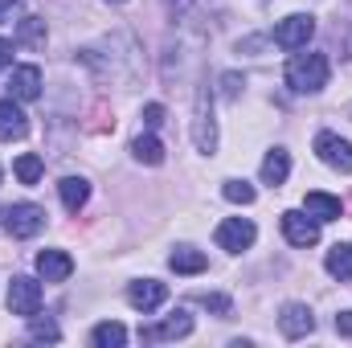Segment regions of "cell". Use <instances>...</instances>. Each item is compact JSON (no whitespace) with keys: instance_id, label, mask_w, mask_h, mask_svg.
<instances>
[{"instance_id":"obj_1","label":"cell","mask_w":352,"mask_h":348,"mask_svg":"<svg viewBox=\"0 0 352 348\" xmlns=\"http://www.w3.org/2000/svg\"><path fill=\"white\" fill-rule=\"evenodd\" d=\"M328 74H332V66H328L324 54H295V58L287 62V87L295 90V94H316V90H324L328 87Z\"/></svg>"},{"instance_id":"obj_2","label":"cell","mask_w":352,"mask_h":348,"mask_svg":"<svg viewBox=\"0 0 352 348\" xmlns=\"http://www.w3.org/2000/svg\"><path fill=\"white\" fill-rule=\"evenodd\" d=\"M8 312L12 316H37L41 312V283L37 279H29V274H12V283H8Z\"/></svg>"},{"instance_id":"obj_3","label":"cell","mask_w":352,"mask_h":348,"mask_svg":"<svg viewBox=\"0 0 352 348\" xmlns=\"http://www.w3.org/2000/svg\"><path fill=\"white\" fill-rule=\"evenodd\" d=\"M192 140L201 152H217V123H213V90L201 87L197 90V119H192Z\"/></svg>"},{"instance_id":"obj_4","label":"cell","mask_w":352,"mask_h":348,"mask_svg":"<svg viewBox=\"0 0 352 348\" xmlns=\"http://www.w3.org/2000/svg\"><path fill=\"white\" fill-rule=\"evenodd\" d=\"M311 33H316V21H311L307 12H291V17H283V21L274 25V45H283V50H303V45L311 41Z\"/></svg>"},{"instance_id":"obj_5","label":"cell","mask_w":352,"mask_h":348,"mask_svg":"<svg viewBox=\"0 0 352 348\" xmlns=\"http://www.w3.org/2000/svg\"><path fill=\"white\" fill-rule=\"evenodd\" d=\"M41 226H45V209H41V205H33V201L8 205V213H4V230H8L12 238H33Z\"/></svg>"},{"instance_id":"obj_6","label":"cell","mask_w":352,"mask_h":348,"mask_svg":"<svg viewBox=\"0 0 352 348\" xmlns=\"http://www.w3.org/2000/svg\"><path fill=\"white\" fill-rule=\"evenodd\" d=\"M254 238H258V230H254V221H250V217H226V221L217 226V246H221V250H230V254L250 250V246H254Z\"/></svg>"},{"instance_id":"obj_7","label":"cell","mask_w":352,"mask_h":348,"mask_svg":"<svg viewBox=\"0 0 352 348\" xmlns=\"http://www.w3.org/2000/svg\"><path fill=\"white\" fill-rule=\"evenodd\" d=\"M283 234H287L291 246L307 250V246L320 242V221H316L311 213H303V209H287V213H283Z\"/></svg>"},{"instance_id":"obj_8","label":"cell","mask_w":352,"mask_h":348,"mask_svg":"<svg viewBox=\"0 0 352 348\" xmlns=\"http://www.w3.org/2000/svg\"><path fill=\"white\" fill-rule=\"evenodd\" d=\"M316 156H320L328 168H336V173H352V144L340 140L336 131H320V135H316Z\"/></svg>"},{"instance_id":"obj_9","label":"cell","mask_w":352,"mask_h":348,"mask_svg":"<svg viewBox=\"0 0 352 348\" xmlns=\"http://www.w3.org/2000/svg\"><path fill=\"white\" fill-rule=\"evenodd\" d=\"M278 332H283L287 340H303V336H311V332H316V316H311V307H307V303H287V307L278 312Z\"/></svg>"},{"instance_id":"obj_10","label":"cell","mask_w":352,"mask_h":348,"mask_svg":"<svg viewBox=\"0 0 352 348\" xmlns=\"http://www.w3.org/2000/svg\"><path fill=\"white\" fill-rule=\"evenodd\" d=\"M164 299H168V287H164V283H156V279H140V283H131V287H127V303H131L135 312H144V316H148V312H156Z\"/></svg>"},{"instance_id":"obj_11","label":"cell","mask_w":352,"mask_h":348,"mask_svg":"<svg viewBox=\"0 0 352 348\" xmlns=\"http://www.w3.org/2000/svg\"><path fill=\"white\" fill-rule=\"evenodd\" d=\"M8 94H12L16 102L41 98V70H37V66H16L12 78H8Z\"/></svg>"},{"instance_id":"obj_12","label":"cell","mask_w":352,"mask_h":348,"mask_svg":"<svg viewBox=\"0 0 352 348\" xmlns=\"http://www.w3.org/2000/svg\"><path fill=\"white\" fill-rule=\"evenodd\" d=\"M37 274H41L45 283H66V279L74 274V259H70L66 250H41V254H37Z\"/></svg>"},{"instance_id":"obj_13","label":"cell","mask_w":352,"mask_h":348,"mask_svg":"<svg viewBox=\"0 0 352 348\" xmlns=\"http://www.w3.org/2000/svg\"><path fill=\"white\" fill-rule=\"evenodd\" d=\"M188 332H192V316L188 312H176V316H168L156 328H140V340H180Z\"/></svg>"},{"instance_id":"obj_14","label":"cell","mask_w":352,"mask_h":348,"mask_svg":"<svg viewBox=\"0 0 352 348\" xmlns=\"http://www.w3.org/2000/svg\"><path fill=\"white\" fill-rule=\"evenodd\" d=\"M29 131V115L16 107V98L0 102V140H21Z\"/></svg>"},{"instance_id":"obj_15","label":"cell","mask_w":352,"mask_h":348,"mask_svg":"<svg viewBox=\"0 0 352 348\" xmlns=\"http://www.w3.org/2000/svg\"><path fill=\"white\" fill-rule=\"evenodd\" d=\"M303 209H307L316 221H336V217L344 213L340 197H332V193H307V197H303Z\"/></svg>"},{"instance_id":"obj_16","label":"cell","mask_w":352,"mask_h":348,"mask_svg":"<svg viewBox=\"0 0 352 348\" xmlns=\"http://www.w3.org/2000/svg\"><path fill=\"white\" fill-rule=\"evenodd\" d=\"M168 266H173L176 274H201L209 266V259L201 250H192V246H176L173 254H168Z\"/></svg>"},{"instance_id":"obj_17","label":"cell","mask_w":352,"mask_h":348,"mask_svg":"<svg viewBox=\"0 0 352 348\" xmlns=\"http://www.w3.org/2000/svg\"><path fill=\"white\" fill-rule=\"evenodd\" d=\"M287 176H291V156H287L283 148L266 152V160H263V180H266V184H270V188H278Z\"/></svg>"},{"instance_id":"obj_18","label":"cell","mask_w":352,"mask_h":348,"mask_svg":"<svg viewBox=\"0 0 352 348\" xmlns=\"http://www.w3.org/2000/svg\"><path fill=\"white\" fill-rule=\"evenodd\" d=\"M58 193H62V205H66L70 213H78V209L87 205V197H90V184L82 180V176H66V180L58 184Z\"/></svg>"},{"instance_id":"obj_19","label":"cell","mask_w":352,"mask_h":348,"mask_svg":"<svg viewBox=\"0 0 352 348\" xmlns=\"http://www.w3.org/2000/svg\"><path fill=\"white\" fill-rule=\"evenodd\" d=\"M324 266H328V274H332V279L352 283V242H344V246H332Z\"/></svg>"},{"instance_id":"obj_20","label":"cell","mask_w":352,"mask_h":348,"mask_svg":"<svg viewBox=\"0 0 352 348\" xmlns=\"http://www.w3.org/2000/svg\"><path fill=\"white\" fill-rule=\"evenodd\" d=\"M131 152H135V160H140V164H152V168H156V164H164V144H160L156 135H140V140L131 144Z\"/></svg>"},{"instance_id":"obj_21","label":"cell","mask_w":352,"mask_h":348,"mask_svg":"<svg viewBox=\"0 0 352 348\" xmlns=\"http://www.w3.org/2000/svg\"><path fill=\"white\" fill-rule=\"evenodd\" d=\"M90 340L98 348H119V345H127V328L115 324V320H107V324H98V328L90 332Z\"/></svg>"},{"instance_id":"obj_22","label":"cell","mask_w":352,"mask_h":348,"mask_svg":"<svg viewBox=\"0 0 352 348\" xmlns=\"http://www.w3.org/2000/svg\"><path fill=\"white\" fill-rule=\"evenodd\" d=\"M16 41H25V45L41 50V45H45V21H41V17H25V21H21V29H16Z\"/></svg>"},{"instance_id":"obj_23","label":"cell","mask_w":352,"mask_h":348,"mask_svg":"<svg viewBox=\"0 0 352 348\" xmlns=\"http://www.w3.org/2000/svg\"><path fill=\"white\" fill-rule=\"evenodd\" d=\"M41 168H45V164H41V156H33V152H29V156H21V160L12 164V173H16L21 184H37V180H41Z\"/></svg>"},{"instance_id":"obj_24","label":"cell","mask_w":352,"mask_h":348,"mask_svg":"<svg viewBox=\"0 0 352 348\" xmlns=\"http://www.w3.org/2000/svg\"><path fill=\"white\" fill-rule=\"evenodd\" d=\"M221 193H226V201H234V205H250V201H254V188H250L246 180H226Z\"/></svg>"},{"instance_id":"obj_25","label":"cell","mask_w":352,"mask_h":348,"mask_svg":"<svg viewBox=\"0 0 352 348\" xmlns=\"http://www.w3.org/2000/svg\"><path fill=\"white\" fill-rule=\"evenodd\" d=\"M29 336H33V340H58L62 332H58L54 320H37V316H29Z\"/></svg>"},{"instance_id":"obj_26","label":"cell","mask_w":352,"mask_h":348,"mask_svg":"<svg viewBox=\"0 0 352 348\" xmlns=\"http://www.w3.org/2000/svg\"><path fill=\"white\" fill-rule=\"evenodd\" d=\"M197 303L209 307V312H217V316H230V299L226 295H197Z\"/></svg>"},{"instance_id":"obj_27","label":"cell","mask_w":352,"mask_h":348,"mask_svg":"<svg viewBox=\"0 0 352 348\" xmlns=\"http://www.w3.org/2000/svg\"><path fill=\"white\" fill-rule=\"evenodd\" d=\"M144 123H148V127H160V123H164V107H160V102H148V107H144Z\"/></svg>"},{"instance_id":"obj_28","label":"cell","mask_w":352,"mask_h":348,"mask_svg":"<svg viewBox=\"0 0 352 348\" xmlns=\"http://www.w3.org/2000/svg\"><path fill=\"white\" fill-rule=\"evenodd\" d=\"M336 332H340V336H352V312H340V316H336Z\"/></svg>"},{"instance_id":"obj_29","label":"cell","mask_w":352,"mask_h":348,"mask_svg":"<svg viewBox=\"0 0 352 348\" xmlns=\"http://www.w3.org/2000/svg\"><path fill=\"white\" fill-rule=\"evenodd\" d=\"M4 66H12V41L0 37V70H4Z\"/></svg>"},{"instance_id":"obj_30","label":"cell","mask_w":352,"mask_h":348,"mask_svg":"<svg viewBox=\"0 0 352 348\" xmlns=\"http://www.w3.org/2000/svg\"><path fill=\"white\" fill-rule=\"evenodd\" d=\"M238 87H242L238 74H226V78H221V90H226V94H238Z\"/></svg>"},{"instance_id":"obj_31","label":"cell","mask_w":352,"mask_h":348,"mask_svg":"<svg viewBox=\"0 0 352 348\" xmlns=\"http://www.w3.org/2000/svg\"><path fill=\"white\" fill-rule=\"evenodd\" d=\"M12 21V0H0V25Z\"/></svg>"},{"instance_id":"obj_32","label":"cell","mask_w":352,"mask_h":348,"mask_svg":"<svg viewBox=\"0 0 352 348\" xmlns=\"http://www.w3.org/2000/svg\"><path fill=\"white\" fill-rule=\"evenodd\" d=\"M111 4H123V0H111Z\"/></svg>"}]
</instances>
